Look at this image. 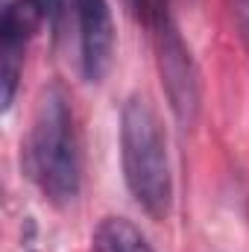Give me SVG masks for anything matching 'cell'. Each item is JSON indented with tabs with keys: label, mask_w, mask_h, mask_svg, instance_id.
<instances>
[{
	"label": "cell",
	"mask_w": 249,
	"mask_h": 252,
	"mask_svg": "<svg viewBox=\"0 0 249 252\" xmlns=\"http://www.w3.org/2000/svg\"><path fill=\"white\" fill-rule=\"evenodd\" d=\"M153 24H156V53H158V73L179 126H190L199 118V73L193 56L187 50L179 27L173 24L167 3H153Z\"/></svg>",
	"instance_id": "cell-3"
},
{
	"label": "cell",
	"mask_w": 249,
	"mask_h": 252,
	"mask_svg": "<svg viewBox=\"0 0 249 252\" xmlns=\"http://www.w3.org/2000/svg\"><path fill=\"white\" fill-rule=\"evenodd\" d=\"M79 35V70L85 82H103L115 62V21L109 0H70Z\"/></svg>",
	"instance_id": "cell-5"
},
{
	"label": "cell",
	"mask_w": 249,
	"mask_h": 252,
	"mask_svg": "<svg viewBox=\"0 0 249 252\" xmlns=\"http://www.w3.org/2000/svg\"><path fill=\"white\" fill-rule=\"evenodd\" d=\"M91 252H153V247L132 220L103 217L91 232Z\"/></svg>",
	"instance_id": "cell-6"
},
{
	"label": "cell",
	"mask_w": 249,
	"mask_h": 252,
	"mask_svg": "<svg viewBox=\"0 0 249 252\" xmlns=\"http://www.w3.org/2000/svg\"><path fill=\"white\" fill-rule=\"evenodd\" d=\"M44 6H47V24L56 32L59 30V21H62V12H64V0H44Z\"/></svg>",
	"instance_id": "cell-8"
},
{
	"label": "cell",
	"mask_w": 249,
	"mask_h": 252,
	"mask_svg": "<svg viewBox=\"0 0 249 252\" xmlns=\"http://www.w3.org/2000/svg\"><path fill=\"white\" fill-rule=\"evenodd\" d=\"M47 21V6L44 0H9L0 15V100L3 112L12 109L18 82L24 73L27 47Z\"/></svg>",
	"instance_id": "cell-4"
},
{
	"label": "cell",
	"mask_w": 249,
	"mask_h": 252,
	"mask_svg": "<svg viewBox=\"0 0 249 252\" xmlns=\"http://www.w3.org/2000/svg\"><path fill=\"white\" fill-rule=\"evenodd\" d=\"M126 3H129V9H132L138 18L153 21V3H156V0H126Z\"/></svg>",
	"instance_id": "cell-9"
},
{
	"label": "cell",
	"mask_w": 249,
	"mask_h": 252,
	"mask_svg": "<svg viewBox=\"0 0 249 252\" xmlns=\"http://www.w3.org/2000/svg\"><path fill=\"white\" fill-rule=\"evenodd\" d=\"M121 164L132 199L153 220H164L173 205V173L164 126L147 94H129L121 109Z\"/></svg>",
	"instance_id": "cell-2"
},
{
	"label": "cell",
	"mask_w": 249,
	"mask_h": 252,
	"mask_svg": "<svg viewBox=\"0 0 249 252\" xmlns=\"http://www.w3.org/2000/svg\"><path fill=\"white\" fill-rule=\"evenodd\" d=\"M229 6H232L235 27H238V32H241V38L249 50V0H229Z\"/></svg>",
	"instance_id": "cell-7"
},
{
	"label": "cell",
	"mask_w": 249,
	"mask_h": 252,
	"mask_svg": "<svg viewBox=\"0 0 249 252\" xmlns=\"http://www.w3.org/2000/svg\"><path fill=\"white\" fill-rule=\"evenodd\" d=\"M24 153H27V170L47 202L70 205L79 196L82 161H79L76 121L70 97L59 82L41 91Z\"/></svg>",
	"instance_id": "cell-1"
}]
</instances>
